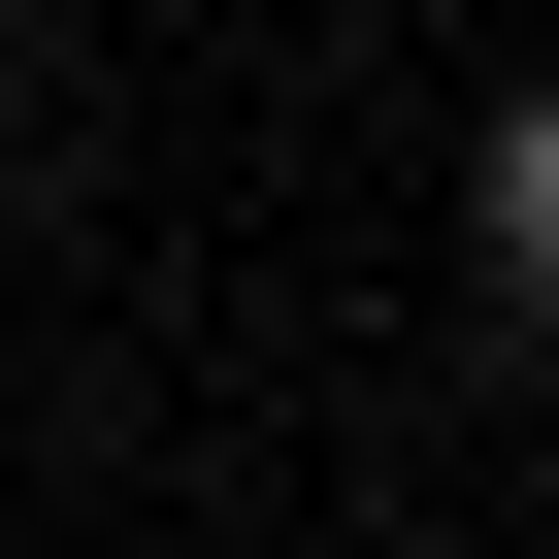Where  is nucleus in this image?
I'll list each match as a JSON object with an SVG mask.
<instances>
[{"instance_id":"obj_1","label":"nucleus","mask_w":559,"mask_h":559,"mask_svg":"<svg viewBox=\"0 0 559 559\" xmlns=\"http://www.w3.org/2000/svg\"><path fill=\"white\" fill-rule=\"evenodd\" d=\"M493 297H559V99L493 132Z\"/></svg>"}]
</instances>
